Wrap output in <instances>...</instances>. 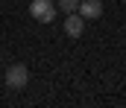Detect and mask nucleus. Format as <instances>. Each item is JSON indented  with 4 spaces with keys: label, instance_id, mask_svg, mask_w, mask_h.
<instances>
[{
    "label": "nucleus",
    "instance_id": "7ed1b4c3",
    "mask_svg": "<svg viewBox=\"0 0 126 108\" xmlns=\"http://www.w3.org/2000/svg\"><path fill=\"white\" fill-rule=\"evenodd\" d=\"M64 35H70V38H79L82 32H85V18L79 15V12H70V15H64Z\"/></svg>",
    "mask_w": 126,
    "mask_h": 108
},
{
    "label": "nucleus",
    "instance_id": "f03ea898",
    "mask_svg": "<svg viewBox=\"0 0 126 108\" xmlns=\"http://www.w3.org/2000/svg\"><path fill=\"white\" fill-rule=\"evenodd\" d=\"M27 82H30V70H27V64H12V67L6 70V85H9L12 91H24Z\"/></svg>",
    "mask_w": 126,
    "mask_h": 108
},
{
    "label": "nucleus",
    "instance_id": "f257e3e1",
    "mask_svg": "<svg viewBox=\"0 0 126 108\" xmlns=\"http://www.w3.org/2000/svg\"><path fill=\"white\" fill-rule=\"evenodd\" d=\"M56 12H59V9H56L53 0H32L30 3V15L38 24H50V21L56 18Z\"/></svg>",
    "mask_w": 126,
    "mask_h": 108
},
{
    "label": "nucleus",
    "instance_id": "39448f33",
    "mask_svg": "<svg viewBox=\"0 0 126 108\" xmlns=\"http://www.w3.org/2000/svg\"><path fill=\"white\" fill-rule=\"evenodd\" d=\"M56 9H62L64 15H70V12H76V9H79V0H59V3H56Z\"/></svg>",
    "mask_w": 126,
    "mask_h": 108
},
{
    "label": "nucleus",
    "instance_id": "20e7f679",
    "mask_svg": "<svg viewBox=\"0 0 126 108\" xmlns=\"http://www.w3.org/2000/svg\"><path fill=\"white\" fill-rule=\"evenodd\" d=\"M85 21H97V18H103V3L100 0H79V9H76Z\"/></svg>",
    "mask_w": 126,
    "mask_h": 108
}]
</instances>
